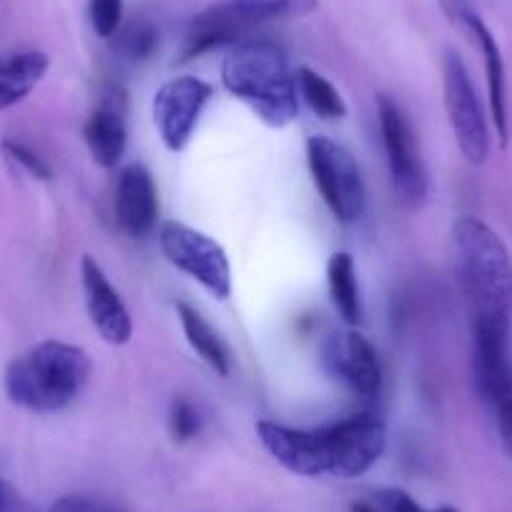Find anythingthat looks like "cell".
I'll return each mask as SVG.
<instances>
[{
  "label": "cell",
  "instance_id": "cell-9",
  "mask_svg": "<svg viewBox=\"0 0 512 512\" xmlns=\"http://www.w3.org/2000/svg\"><path fill=\"white\" fill-rule=\"evenodd\" d=\"M445 106L462 156L470 164H485L490 154L487 118L467 66L455 51L445 53Z\"/></svg>",
  "mask_w": 512,
  "mask_h": 512
},
{
  "label": "cell",
  "instance_id": "cell-4",
  "mask_svg": "<svg viewBox=\"0 0 512 512\" xmlns=\"http://www.w3.org/2000/svg\"><path fill=\"white\" fill-rule=\"evenodd\" d=\"M221 81L226 91L244 101L267 126L284 128L299 116L297 73L274 43H236L224 58Z\"/></svg>",
  "mask_w": 512,
  "mask_h": 512
},
{
  "label": "cell",
  "instance_id": "cell-1",
  "mask_svg": "<svg viewBox=\"0 0 512 512\" xmlns=\"http://www.w3.org/2000/svg\"><path fill=\"white\" fill-rule=\"evenodd\" d=\"M256 435L279 465L304 477L352 480L377 465L387 447L384 422L374 415H354L319 430L262 420L256 422Z\"/></svg>",
  "mask_w": 512,
  "mask_h": 512
},
{
  "label": "cell",
  "instance_id": "cell-19",
  "mask_svg": "<svg viewBox=\"0 0 512 512\" xmlns=\"http://www.w3.org/2000/svg\"><path fill=\"white\" fill-rule=\"evenodd\" d=\"M327 284L337 312L347 324L362 322V297H359L357 267L352 254L337 251L327 264Z\"/></svg>",
  "mask_w": 512,
  "mask_h": 512
},
{
  "label": "cell",
  "instance_id": "cell-3",
  "mask_svg": "<svg viewBox=\"0 0 512 512\" xmlns=\"http://www.w3.org/2000/svg\"><path fill=\"white\" fill-rule=\"evenodd\" d=\"M91 372L86 349L48 339L8 364L6 395L23 410L48 415L71 405L86 390Z\"/></svg>",
  "mask_w": 512,
  "mask_h": 512
},
{
  "label": "cell",
  "instance_id": "cell-27",
  "mask_svg": "<svg viewBox=\"0 0 512 512\" xmlns=\"http://www.w3.org/2000/svg\"><path fill=\"white\" fill-rule=\"evenodd\" d=\"M0 512H38L16 487L0 477Z\"/></svg>",
  "mask_w": 512,
  "mask_h": 512
},
{
  "label": "cell",
  "instance_id": "cell-8",
  "mask_svg": "<svg viewBox=\"0 0 512 512\" xmlns=\"http://www.w3.org/2000/svg\"><path fill=\"white\" fill-rule=\"evenodd\" d=\"M377 116L392 184H395V189L400 191L407 204L420 206L427 199V191H430V179H427L425 161H422L420 144H417V136L412 131V123L407 121L400 103L392 101L384 93L377 98Z\"/></svg>",
  "mask_w": 512,
  "mask_h": 512
},
{
  "label": "cell",
  "instance_id": "cell-6",
  "mask_svg": "<svg viewBox=\"0 0 512 512\" xmlns=\"http://www.w3.org/2000/svg\"><path fill=\"white\" fill-rule=\"evenodd\" d=\"M307 161L319 196L342 224H352L364 211V181L357 159L337 141L312 136L307 141Z\"/></svg>",
  "mask_w": 512,
  "mask_h": 512
},
{
  "label": "cell",
  "instance_id": "cell-7",
  "mask_svg": "<svg viewBox=\"0 0 512 512\" xmlns=\"http://www.w3.org/2000/svg\"><path fill=\"white\" fill-rule=\"evenodd\" d=\"M159 246L176 269L196 279L206 292L216 299L229 297L231 264L219 241L186 224L166 221L159 229Z\"/></svg>",
  "mask_w": 512,
  "mask_h": 512
},
{
  "label": "cell",
  "instance_id": "cell-28",
  "mask_svg": "<svg viewBox=\"0 0 512 512\" xmlns=\"http://www.w3.org/2000/svg\"><path fill=\"white\" fill-rule=\"evenodd\" d=\"M349 512H377L372 505H367V502H354L352 507H349Z\"/></svg>",
  "mask_w": 512,
  "mask_h": 512
},
{
  "label": "cell",
  "instance_id": "cell-23",
  "mask_svg": "<svg viewBox=\"0 0 512 512\" xmlns=\"http://www.w3.org/2000/svg\"><path fill=\"white\" fill-rule=\"evenodd\" d=\"M169 427H171V435H174V440H179V442L194 440V437L201 432L199 410H196L189 400H184V397H176V400L171 402Z\"/></svg>",
  "mask_w": 512,
  "mask_h": 512
},
{
  "label": "cell",
  "instance_id": "cell-17",
  "mask_svg": "<svg viewBox=\"0 0 512 512\" xmlns=\"http://www.w3.org/2000/svg\"><path fill=\"white\" fill-rule=\"evenodd\" d=\"M48 56L43 51H13L0 58V111L16 106L46 78Z\"/></svg>",
  "mask_w": 512,
  "mask_h": 512
},
{
  "label": "cell",
  "instance_id": "cell-18",
  "mask_svg": "<svg viewBox=\"0 0 512 512\" xmlns=\"http://www.w3.org/2000/svg\"><path fill=\"white\" fill-rule=\"evenodd\" d=\"M176 314H179V322L181 329H184L186 339H189L191 349L214 369L216 374L226 377L231 369V357H229V349H226L224 339L216 334V329L196 312L191 304L179 302L176 304Z\"/></svg>",
  "mask_w": 512,
  "mask_h": 512
},
{
  "label": "cell",
  "instance_id": "cell-25",
  "mask_svg": "<svg viewBox=\"0 0 512 512\" xmlns=\"http://www.w3.org/2000/svg\"><path fill=\"white\" fill-rule=\"evenodd\" d=\"M377 502L382 505L384 512H457L455 507H437V510H425L420 502L412 495H407L405 490H397V487H384V490L374 492Z\"/></svg>",
  "mask_w": 512,
  "mask_h": 512
},
{
  "label": "cell",
  "instance_id": "cell-10",
  "mask_svg": "<svg viewBox=\"0 0 512 512\" xmlns=\"http://www.w3.org/2000/svg\"><path fill=\"white\" fill-rule=\"evenodd\" d=\"M502 334L475 332V382L492 407L502 452L512 460V359Z\"/></svg>",
  "mask_w": 512,
  "mask_h": 512
},
{
  "label": "cell",
  "instance_id": "cell-24",
  "mask_svg": "<svg viewBox=\"0 0 512 512\" xmlns=\"http://www.w3.org/2000/svg\"><path fill=\"white\" fill-rule=\"evenodd\" d=\"M0 151H3V156H6L8 161H13L18 169H23L28 176H33V179L48 181L53 176L51 166H48L46 161L36 154V151L28 149V146H23V144H18V141L6 139L3 144H0Z\"/></svg>",
  "mask_w": 512,
  "mask_h": 512
},
{
  "label": "cell",
  "instance_id": "cell-14",
  "mask_svg": "<svg viewBox=\"0 0 512 512\" xmlns=\"http://www.w3.org/2000/svg\"><path fill=\"white\" fill-rule=\"evenodd\" d=\"M113 211L121 231L134 239H144L156 229L159 221V196L149 169L141 164H131L121 171L116 184Z\"/></svg>",
  "mask_w": 512,
  "mask_h": 512
},
{
  "label": "cell",
  "instance_id": "cell-22",
  "mask_svg": "<svg viewBox=\"0 0 512 512\" xmlns=\"http://www.w3.org/2000/svg\"><path fill=\"white\" fill-rule=\"evenodd\" d=\"M88 21L101 38H113L123 21V0H88Z\"/></svg>",
  "mask_w": 512,
  "mask_h": 512
},
{
  "label": "cell",
  "instance_id": "cell-15",
  "mask_svg": "<svg viewBox=\"0 0 512 512\" xmlns=\"http://www.w3.org/2000/svg\"><path fill=\"white\" fill-rule=\"evenodd\" d=\"M327 364L342 382H347L362 397H374L382 387V369H379L377 349L359 332L337 334L329 339Z\"/></svg>",
  "mask_w": 512,
  "mask_h": 512
},
{
  "label": "cell",
  "instance_id": "cell-12",
  "mask_svg": "<svg viewBox=\"0 0 512 512\" xmlns=\"http://www.w3.org/2000/svg\"><path fill=\"white\" fill-rule=\"evenodd\" d=\"M81 284L86 312L96 332L103 337V342L113 344V347H123V344L131 342V334H134L131 314H128L123 299L118 297L113 284L103 274L101 264L88 254L81 259Z\"/></svg>",
  "mask_w": 512,
  "mask_h": 512
},
{
  "label": "cell",
  "instance_id": "cell-26",
  "mask_svg": "<svg viewBox=\"0 0 512 512\" xmlns=\"http://www.w3.org/2000/svg\"><path fill=\"white\" fill-rule=\"evenodd\" d=\"M48 512H123L113 502L93 495H63L58 497Z\"/></svg>",
  "mask_w": 512,
  "mask_h": 512
},
{
  "label": "cell",
  "instance_id": "cell-11",
  "mask_svg": "<svg viewBox=\"0 0 512 512\" xmlns=\"http://www.w3.org/2000/svg\"><path fill=\"white\" fill-rule=\"evenodd\" d=\"M211 93H214V88L196 76L171 78L156 91L154 123L166 149H186Z\"/></svg>",
  "mask_w": 512,
  "mask_h": 512
},
{
  "label": "cell",
  "instance_id": "cell-20",
  "mask_svg": "<svg viewBox=\"0 0 512 512\" xmlns=\"http://www.w3.org/2000/svg\"><path fill=\"white\" fill-rule=\"evenodd\" d=\"M297 88L317 116L322 118L347 116V103H344V98L339 96L337 88H334L327 78L319 76L317 71H312V68H299Z\"/></svg>",
  "mask_w": 512,
  "mask_h": 512
},
{
  "label": "cell",
  "instance_id": "cell-5",
  "mask_svg": "<svg viewBox=\"0 0 512 512\" xmlns=\"http://www.w3.org/2000/svg\"><path fill=\"white\" fill-rule=\"evenodd\" d=\"M317 8L319 0H219L194 18L184 58L189 61L211 48L234 43L239 33L254 26L304 18Z\"/></svg>",
  "mask_w": 512,
  "mask_h": 512
},
{
  "label": "cell",
  "instance_id": "cell-2",
  "mask_svg": "<svg viewBox=\"0 0 512 512\" xmlns=\"http://www.w3.org/2000/svg\"><path fill=\"white\" fill-rule=\"evenodd\" d=\"M452 234L457 246V272L472 312V327L475 332L510 337L512 256L505 241L475 216H460Z\"/></svg>",
  "mask_w": 512,
  "mask_h": 512
},
{
  "label": "cell",
  "instance_id": "cell-21",
  "mask_svg": "<svg viewBox=\"0 0 512 512\" xmlns=\"http://www.w3.org/2000/svg\"><path fill=\"white\" fill-rule=\"evenodd\" d=\"M118 51L128 61H146L156 51L159 43V31L149 21H134L126 28H118Z\"/></svg>",
  "mask_w": 512,
  "mask_h": 512
},
{
  "label": "cell",
  "instance_id": "cell-16",
  "mask_svg": "<svg viewBox=\"0 0 512 512\" xmlns=\"http://www.w3.org/2000/svg\"><path fill=\"white\" fill-rule=\"evenodd\" d=\"M83 136H86V146L91 151L93 161L103 169H113L123 159L128 141L123 108L113 98L103 101L88 116L86 126H83Z\"/></svg>",
  "mask_w": 512,
  "mask_h": 512
},
{
  "label": "cell",
  "instance_id": "cell-13",
  "mask_svg": "<svg viewBox=\"0 0 512 512\" xmlns=\"http://www.w3.org/2000/svg\"><path fill=\"white\" fill-rule=\"evenodd\" d=\"M445 8L447 13H450V16L455 18L467 33H470L472 41H475L477 48H480L482 61H485V73H487V91H490V113L497 128V139H500V146L505 149L507 139H510V116H507L505 63H502L500 46H497L490 28L485 26V21H482L472 8H467L462 0H447Z\"/></svg>",
  "mask_w": 512,
  "mask_h": 512
}]
</instances>
